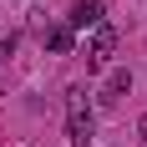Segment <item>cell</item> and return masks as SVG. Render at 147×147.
Returning <instances> with one entry per match:
<instances>
[{
  "instance_id": "3957f363",
  "label": "cell",
  "mask_w": 147,
  "mask_h": 147,
  "mask_svg": "<svg viewBox=\"0 0 147 147\" xmlns=\"http://www.w3.org/2000/svg\"><path fill=\"white\" fill-rule=\"evenodd\" d=\"M112 51H117V30H112V26H96V36H91V51H86V61H91V66H102V61L112 56Z\"/></svg>"
},
{
  "instance_id": "6da1fadb",
  "label": "cell",
  "mask_w": 147,
  "mask_h": 147,
  "mask_svg": "<svg viewBox=\"0 0 147 147\" xmlns=\"http://www.w3.org/2000/svg\"><path fill=\"white\" fill-rule=\"evenodd\" d=\"M66 127H71V147H91V107H86V91H71V96H66Z\"/></svg>"
},
{
  "instance_id": "7a4b0ae2",
  "label": "cell",
  "mask_w": 147,
  "mask_h": 147,
  "mask_svg": "<svg viewBox=\"0 0 147 147\" xmlns=\"http://www.w3.org/2000/svg\"><path fill=\"white\" fill-rule=\"evenodd\" d=\"M102 15H107L102 0H76L71 10H66V26H71V30H86V26H102Z\"/></svg>"
},
{
  "instance_id": "277c9868",
  "label": "cell",
  "mask_w": 147,
  "mask_h": 147,
  "mask_svg": "<svg viewBox=\"0 0 147 147\" xmlns=\"http://www.w3.org/2000/svg\"><path fill=\"white\" fill-rule=\"evenodd\" d=\"M46 51H51V56H71L76 51V30L71 26H51L46 30Z\"/></svg>"
},
{
  "instance_id": "8992f818",
  "label": "cell",
  "mask_w": 147,
  "mask_h": 147,
  "mask_svg": "<svg viewBox=\"0 0 147 147\" xmlns=\"http://www.w3.org/2000/svg\"><path fill=\"white\" fill-rule=\"evenodd\" d=\"M10 51H15V36H5V41H0V61L10 56Z\"/></svg>"
},
{
  "instance_id": "5b68a950",
  "label": "cell",
  "mask_w": 147,
  "mask_h": 147,
  "mask_svg": "<svg viewBox=\"0 0 147 147\" xmlns=\"http://www.w3.org/2000/svg\"><path fill=\"white\" fill-rule=\"evenodd\" d=\"M127 86H132V71H112V76H107V91H102V96H107V102H117Z\"/></svg>"
}]
</instances>
